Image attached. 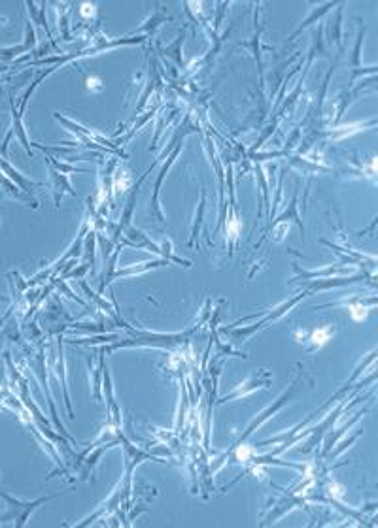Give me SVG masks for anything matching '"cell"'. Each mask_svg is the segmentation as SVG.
Segmentation results:
<instances>
[{"mask_svg": "<svg viewBox=\"0 0 378 528\" xmlns=\"http://www.w3.org/2000/svg\"><path fill=\"white\" fill-rule=\"evenodd\" d=\"M180 149H182V144H178V147L174 149V153L169 157V161H167V164H165L163 170H161V174H159V177H157L156 191H154V213H156L157 217H159V221H161V223H165V215H163V212H161V208H159V189H161V184H163L165 174L169 172V168L172 166V162L176 161V157H178Z\"/></svg>", "mask_w": 378, "mask_h": 528, "instance_id": "52a82bcc", "label": "cell"}, {"mask_svg": "<svg viewBox=\"0 0 378 528\" xmlns=\"http://www.w3.org/2000/svg\"><path fill=\"white\" fill-rule=\"evenodd\" d=\"M36 45V38H34V30H32V27H30V23L27 25V40H25V44L21 45H15V47H6V50H0V55L2 57H6V59H10V57H15V55H19V53L23 52H29L30 47H34Z\"/></svg>", "mask_w": 378, "mask_h": 528, "instance_id": "30bf717a", "label": "cell"}, {"mask_svg": "<svg viewBox=\"0 0 378 528\" xmlns=\"http://www.w3.org/2000/svg\"><path fill=\"white\" fill-rule=\"evenodd\" d=\"M269 383H271V374H269V372H260V377L255 375L253 380L246 382L244 389H242V387H238V389L235 390L233 395L225 396L222 402H225V400H231V398H237V396H240V395L244 396V395H248V393H252V390L260 389V387H269Z\"/></svg>", "mask_w": 378, "mask_h": 528, "instance_id": "ba28073f", "label": "cell"}, {"mask_svg": "<svg viewBox=\"0 0 378 528\" xmlns=\"http://www.w3.org/2000/svg\"><path fill=\"white\" fill-rule=\"evenodd\" d=\"M50 179H52V189L53 192H55V206H57V208H59L61 195H63V191H67L68 195H76V191L70 187V184H68V179L65 177V174L57 172V170L53 168L52 164H50Z\"/></svg>", "mask_w": 378, "mask_h": 528, "instance_id": "8992f818", "label": "cell"}, {"mask_svg": "<svg viewBox=\"0 0 378 528\" xmlns=\"http://www.w3.org/2000/svg\"><path fill=\"white\" fill-rule=\"evenodd\" d=\"M333 332H335L333 327H324V329L314 330V332L311 334V338H308V340H311V344H312V351H314V349H319L322 345L326 344L327 340H329V336H331Z\"/></svg>", "mask_w": 378, "mask_h": 528, "instance_id": "8fae6325", "label": "cell"}, {"mask_svg": "<svg viewBox=\"0 0 378 528\" xmlns=\"http://www.w3.org/2000/svg\"><path fill=\"white\" fill-rule=\"evenodd\" d=\"M57 496H61V494H50V496H42V498H36L30 502V500L14 498L8 492L0 491V500H4V506H2V512H0V522L12 521L17 528L25 527L32 512H36L42 504L57 498Z\"/></svg>", "mask_w": 378, "mask_h": 528, "instance_id": "6da1fadb", "label": "cell"}, {"mask_svg": "<svg viewBox=\"0 0 378 528\" xmlns=\"http://www.w3.org/2000/svg\"><path fill=\"white\" fill-rule=\"evenodd\" d=\"M12 136H15V138L19 140V142H21V146L27 149V153L32 157V149H30L32 142L27 138V132H25V126H23V113L19 110H15V106H12V129H10V132H8V136H6V140H4V144H2V153L4 155H6L8 142H10V138H12Z\"/></svg>", "mask_w": 378, "mask_h": 528, "instance_id": "7a4b0ae2", "label": "cell"}, {"mask_svg": "<svg viewBox=\"0 0 378 528\" xmlns=\"http://www.w3.org/2000/svg\"><path fill=\"white\" fill-rule=\"evenodd\" d=\"M0 170H2V174L8 177V179H12L19 189H21L23 192H30V189H34V187H40V184H36V182H32V179H29V177H25L19 172V170H15L10 162L6 161V159H2L0 157Z\"/></svg>", "mask_w": 378, "mask_h": 528, "instance_id": "3957f363", "label": "cell"}, {"mask_svg": "<svg viewBox=\"0 0 378 528\" xmlns=\"http://www.w3.org/2000/svg\"><path fill=\"white\" fill-rule=\"evenodd\" d=\"M303 296H306V294H299V296H297V298H291V300H289V302H286V304H282V306H280V308L276 309L275 314H271V316L265 317V319H263V321H261V323L253 324V327H248V329L237 330V332H235V336H237V338H246V336H250V334H252V332H255V330L263 329V327H265V324H267V323H271V321H275V319H278V317H282L284 314H286V311H289V308H293V306H295L297 302L301 300V298H303Z\"/></svg>", "mask_w": 378, "mask_h": 528, "instance_id": "277c9868", "label": "cell"}, {"mask_svg": "<svg viewBox=\"0 0 378 528\" xmlns=\"http://www.w3.org/2000/svg\"><path fill=\"white\" fill-rule=\"evenodd\" d=\"M295 387H297V382L293 383V385H291V389H289L288 393H286V395L282 396V398H278V402H276L275 406H271V408H269L267 411H263V413H261L260 417L255 419V421H253L252 425H250V426H248V428H246V432L242 434V438H240V440H238L237 443H235V446H238V443H242V441H244L246 438H248V436H250V434H252L253 430H255V428H258V426L263 425V423H265V421H267V419L271 417V415H275L276 411H278V410H280V408H282L284 402H286V400H288L289 396H291V395H293V393H295Z\"/></svg>", "mask_w": 378, "mask_h": 528, "instance_id": "5b68a950", "label": "cell"}, {"mask_svg": "<svg viewBox=\"0 0 378 528\" xmlns=\"http://www.w3.org/2000/svg\"><path fill=\"white\" fill-rule=\"evenodd\" d=\"M27 6H29V14L32 15V19H34L36 23H40V25H42V27L45 29V32L50 34V29H48V21H45V15H44L45 8H40V10H36V4H34V2H27ZM50 38H52V34H50Z\"/></svg>", "mask_w": 378, "mask_h": 528, "instance_id": "7c38bea8", "label": "cell"}, {"mask_svg": "<svg viewBox=\"0 0 378 528\" xmlns=\"http://www.w3.org/2000/svg\"><path fill=\"white\" fill-rule=\"evenodd\" d=\"M350 314H352V317H354L356 321H364L365 317H367V308H365L364 304H361V306H352V308H350Z\"/></svg>", "mask_w": 378, "mask_h": 528, "instance_id": "4fadbf2b", "label": "cell"}, {"mask_svg": "<svg viewBox=\"0 0 378 528\" xmlns=\"http://www.w3.org/2000/svg\"><path fill=\"white\" fill-rule=\"evenodd\" d=\"M165 264H169V261L163 257L156 258V261H148V263H142L140 266H127V268H121V270L114 272V278H121V276H134V274H144L148 270H156V268H161Z\"/></svg>", "mask_w": 378, "mask_h": 528, "instance_id": "9c48e42d", "label": "cell"}, {"mask_svg": "<svg viewBox=\"0 0 378 528\" xmlns=\"http://www.w3.org/2000/svg\"><path fill=\"white\" fill-rule=\"evenodd\" d=\"M82 15L83 17H93L95 15V4H82Z\"/></svg>", "mask_w": 378, "mask_h": 528, "instance_id": "5bb4252c", "label": "cell"}]
</instances>
